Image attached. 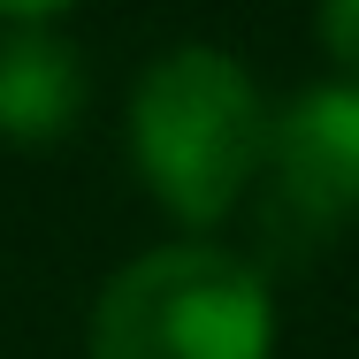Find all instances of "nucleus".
<instances>
[{
    "instance_id": "f257e3e1",
    "label": "nucleus",
    "mask_w": 359,
    "mask_h": 359,
    "mask_svg": "<svg viewBox=\"0 0 359 359\" xmlns=\"http://www.w3.org/2000/svg\"><path fill=\"white\" fill-rule=\"evenodd\" d=\"M268 123L276 115L237 54L176 46L130 92V161L184 229H215L268 168Z\"/></svg>"
},
{
    "instance_id": "f03ea898",
    "label": "nucleus",
    "mask_w": 359,
    "mask_h": 359,
    "mask_svg": "<svg viewBox=\"0 0 359 359\" xmlns=\"http://www.w3.org/2000/svg\"><path fill=\"white\" fill-rule=\"evenodd\" d=\"M92 359H276L268 276L222 245H153L92 306Z\"/></svg>"
},
{
    "instance_id": "7ed1b4c3",
    "label": "nucleus",
    "mask_w": 359,
    "mask_h": 359,
    "mask_svg": "<svg viewBox=\"0 0 359 359\" xmlns=\"http://www.w3.org/2000/svg\"><path fill=\"white\" fill-rule=\"evenodd\" d=\"M268 176L290 215L313 229L359 222V84H313L268 123Z\"/></svg>"
},
{
    "instance_id": "20e7f679",
    "label": "nucleus",
    "mask_w": 359,
    "mask_h": 359,
    "mask_svg": "<svg viewBox=\"0 0 359 359\" xmlns=\"http://www.w3.org/2000/svg\"><path fill=\"white\" fill-rule=\"evenodd\" d=\"M84 115V62L62 31L8 23L0 31V138L8 145H54Z\"/></svg>"
},
{
    "instance_id": "39448f33",
    "label": "nucleus",
    "mask_w": 359,
    "mask_h": 359,
    "mask_svg": "<svg viewBox=\"0 0 359 359\" xmlns=\"http://www.w3.org/2000/svg\"><path fill=\"white\" fill-rule=\"evenodd\" d=\"M321 46L344 69V84H359V0H321Z\"/></svg>"
},
{
    "instance_id": "423d86ee",
    "label": "nucleus",
    "mask_w": 359,
    "mask_h": 359,
    "mask_svg": "<svg viewBox=\"0 0 359 359\" xmlns=\"http://www.w3.org/2000/svg\"><path fill=\"white\" fill-rule=\"evenodd\" d=\"M69 0H0V23H46V15H62Z\"/></svg>"
}]
</instances>
